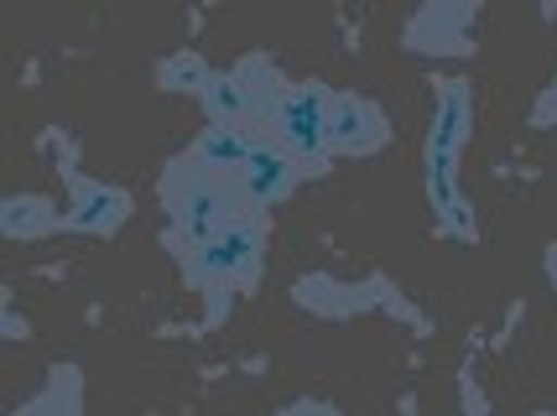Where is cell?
<instances>
[{"label":"cell","mask_w":557,"mask_h":416,"mask_svg":"<svg viewBox=\"0 0 557 416\" xmlns=\"http://www.w3.org/2000/svg\"><path fill=\"white\" fill-rule=\"evenodd\" d=\"M547 266H553V276H557V245H553V255H547Z\"/></svg>","instance_id":"obj_8"},{"label":"cell","mask_w":557,"mask_h":416,"mask_svg":"<svg viewBox=\"0 0 557 416\" xmlns=\"http://www.w3.org/2000/svg\"><path fill=\"white\" fill-rule=\"evenodd\" d=\"M329 115H334V94H323V89H297V94L276 99L271 121L282 130V147H287L302 167H313L323 151H334V141H329Z\"/></svg>","instance_id":"obj_2"},{"label":"cell","mask_w":557,"mask_h":416,"mask_svg":"<svg viewBox=\"0 0 557 416\" xmlns=\"http://www.w3.org/2000/svg\"><path fill=\"white\" fill-rule=\"evenodd\" d=\"M329 141L334 151H375L386 141V115L355 94H334V115H329Z\"/></svg>","instance_id":"obj_5"},{"label":"cell","mask_w":557,"mask_h":416,"mask_svg":"<svg viewBox=\"0 0 557 416\" xmlns=\"http://www.w3.org/2000/svg\"><path fill=\"white\" fill-rule=\"evenodd\" d=\"M162 84H172V89H209L214 78H209V68L198 63L194 52H183V58L162 63Z\"/></svg>","instance_id":"obj_7"},{"label":"cell","mask_w":557,"mask_h":416,"mask_svg":"<svg viewBox=\"0 0 557 416\" xmlns=\"http://www.w3.org/2000/svg\"><path fill=\"white\" fill-rule=\"evenodd\" d=\"M297 172H302V162H297L287 147L256 141L250 162L240 167V193H245V203H250V209H267V203H276V198H287L292 182H297Z\"/></svg>","instance_id":"obj_4"},{"label":"cell","mask_w":557,"mask_h":416,"mask_svg":"<svg viewBox=\"0 0 557 416\" xmlns=\"http://www.w3.org/2000/svg\"><path fill=\"white\" fill-rule=\"evenodd\" d=\"M69 188H73V209L63 214V229H84V235H115L131 214V198L121 188H104V182H89L69 167Z\"/></svg>","instance_id":"obj_3"},{"label":"cell","mask_w":557,"mask_h":416,"mask_svg":"<svg viewBox=\"0 0 557 416\" xmlns=\"http://www.w3.org/2000/svg\"><path fill=\"white\" fill-rule=\"evenodd\" d=\"M194 250V281L203 292H224L235 281H256L261 270V229L256 224H240V229H224L209 245H188Z\"/></svg>","instance_id":"obj_1"},{"label":"cell","mask_w":557,"mask_h":416,"mask_svg":"<svg viewBox=\"0 0 557 416\" xmlns=\"http://www.w3.org/2000/svg\"><path fill=\"white\" fill-rule=\"evenodd\" d=\"M52 229H63V214H52L48 198H11L5 203V235L11 240H42Z\"/></svg>","instance_id":"obj_6"}]
</instances>
